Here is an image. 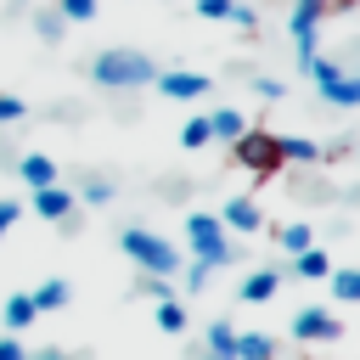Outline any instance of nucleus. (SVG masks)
<instances>
[{"mask_svg": "<svg viewBox=\"0 0 360 360\" xmlns=\"http://www.w3.org/2000/svg\"><path fill=\"white\" fill-rule=\"evenodd\" d=\"M208 281H214V270H208V264H197V259H191V264H186V292H202V287H208Z\"/></svg>", "mask_w": 360, "mask_h": 360, "instance_id": "c85d7f7f", "label": "nucleus"}, {"mask_svg": "<svg viewBox=\"0 0 360 360\" xmlns=\"http://www.w3.org/2000/svg\"><path fill=\"white\" fill-rule=\"evenodd\" d=\"M73 208H79V191H68L62 180L34 191V214H39V219H51V225H68V219H73Z\"/></svg>", "mask_w": 360, "mask_h": 360, "instance_id": "1a4fd4ad", "label": "nucleus"}, {"mask_svg": "<svg viewBox=\"0 0 360 360\" xmlns=\"http://www.w3.org/2000/svg\"><path fill=\"white\" fill-rule=\"evenodd\" d=\"M202 360H236V326L219 315V321H208V332H202Z\"/></svg>", "mask_w": 360, "mask_h": 360, "instance_id": "ddd939ff", "label": "nucleus"}, {"mask_svg": "<svg viewBox=\"0 0 360 360\" xmlns=\"http://www.w3.org/2000/svg\"><path fill=\"white\" fill-rule=\"evenodd\" d=\"M219 225H225V231H236V236H253V231H264V208H259V197H225V214H219Z\"/></svg>", "mask_w": 360, "mask_h": 360, "instance_id": "9d476101", "label": "nucleus"}, {"mask_svg": "<svg viewBox=\"0 0 360 360\" xmlns=\"http://www.w3.org/2000/svg\"><path fill=\"white\" fill-rule=\"evenodd\" d=\"M304 73L315 79V96H321V101H332V107H360V73H343V68L326 62V56H315Z\"/></svg>", "mask_w": 360, "mask_h": 360, "instance_id": "39448f33", "label": "nucleus"}, {"mask_svg": "<svg viewBox=\"0 0 360 360\" xmlns=\"http://www.w3.org/2000/svg\"><path fill=\"white\" fill-rule=\"evenodd\" d=\"M34 28H39V39H45V45H62V34H68V17L51 6V11H34Z\"/></svg>", "mask_w": 360, "mask_h": 360, "instance_id": "5701e85b", "label": "nucleus"}, {"mask_svg": "<svg viewBox=\"0 0 360 360\" xmlns=\"http://www.w3.org/2000/svg\"><path fill=\"white\" fill-rule=\"evenodd\" d=\"M281 292V270H248L242 281H236V298L242 304H270Z\"/></svg>", "mask_w": 360, "mask_h": 360, "instance_id": "9b49d317", "label": "nucleus"}, {"mask_svg": "<svg viewBox=\"0 0 360 360\" xmlns=\"http://www.w3.org/2000/svg\"><path fill=\"white\" fill-rule=\"evenodd\" d=\"M28 360H68L62 349H39V354H28Z\"/></svg>", "mask_w": 360, "mask_h": 360, "instance_id": "c9c22d12", "label": "nucleus"}, {"mask_svg": "<svg viewBox=\"0 0 360 360\" xmlns=\"http://www.w3.org/2000/svg\"><path fill=\"white\" fill-rule=\"evenodd\" d=\"M96 6H101V0H56V11H62L68 22H90V17H96Z\"/></svg>", "mask_w": 360, "mask_h": 360, "instance_id": "a878e982", "label": "nucleus"}, {"mask_svg": "<svg viewBox=\"0 0 360 360\" xmlns=\"http://www.w3.org/2000/svg\"><path fill=\"white\" fill-rule=\"evenodd\" d=\"M0 360H28L22 343H17V332H0Z\"/></svg>", "mask_w": 360, "mask_h": 360, "instance_id": "2f4dec72", "label": "nucleus"}, {"mask_svg": "<svg viewBox=\"0 0 360 360\" xmlns=\"http://www.w3.org/2000/svg\"><path fill=\"white\" fill-rule=\"evenodd\" d=\"M326 281H332V298H338V304H360V270H338V264H332Z\"/></svg>", "mask_w": 360, "mask_h": 360, "instance_id": "4be33fe9", "label": "nucleus"}, {"mask_svg": "<svg viewBox=\"0 0 360 360\" xmlns=\"http://www.w3.org/2000/svg\"><path fill=\"white\" fill-rule=\"evenodd\" d=\"M186 248H191V259L197 264H208V270H225V264H236V248H231V236H225V225H219V214H186Z\"/></svg>", "mask_w": 360, "mask_h": 360, "instance_id": "20e7f679", "label": "nucleus"}, {"mask_svg": "<svg viewBox=\"0 0 360 360\" xmlns=\"http://www.w3.org/2000/svg\"><path fill=\"white\" fill-rule=\"evenodd\" d=\"M22 112H28V107H22V96H6V90H0V124H17Z\"/></svg>", "mask_w": 360, "mask_h": 360, "instance_id": "c756f323", "label": "nucleus"}, {"mask_svg": "<svg viewBox=\"0 0 360 360\" xmlns=\"http://www.w3.org/2000/svg\"><path fill=\"white\" fill-rule=\"evenodd\" d=\"M0 321H6V332H28V326L39 321V309H34V298H28V292H11V298H6V309H0Z\"/></svg>", "mask_w": 360, "mask_h": 360, "instance_id": "f3484780", "label": "nucleus"}, {"mask_svg": "<svg viewBox=\"0 0 360 360\" xmlns=\"http://www.w3.org/2000/svg\"><path fill=\"white\" fill-rule=\"evenodd\" d=\"M321 17H326L321 0H292V11H287V34H292V56H298V68H309V62L321 56V51H315Z\"/></svg>", "mask_w": 360, "mask_h": 360, "instance_id": "423d86ee", "label": "nucleus"}, {"mask_svg": "<svg viewBox=\"0 0 360 360\" xmlns=\"http://www.w3.org/2000/svg\"><path fill=\"white\" fill-rule=\"evenodd\" d=\"M152 321H158V332H169V338H180V332L191 326V315H186L180 298H158V315H152Z\"/></svg>", "mask_w": 360, "mask_h": 360, "instance_id": "a211bd4d", "label": "nucleus"}, {"mask_svg": "<svg viewBox=\"0 0 360 360\" xmlns=\"http://www.w3.org/2000/svg\"><path fill=\"white\" fill-rule=\"evenodd\" d=\"M321 6H326V11H354L360 0H321Z\"/></svg>", "mask_w": 360, "mask_h": 360, "instance_id": "f704fd0d", "label": "nucleus"}, {"mask_svg": "<svg viewBox=\"0 0 360 360\" xmlns=\"http://www.w3.org/2000/svg\"><path fill=\"white\" fill-rule=\"evenodd\" d=\"M292 338H298V343H338V338H343V321H338L332 309L309 304V309L292 315Z\"/></svg>", "mask_w": 360, "mask_h": 360, "instance_id": "6e6552de", "label": "nucleus"}, {"mask_svg": "<svg viewBox=\"0 0 360 360\" xmlns=\"http://www.w3.org/2000/svg\"><path fill=\"white\" fill-rule=\"evenodd\" d=\"M242 129H248V112H242V107H214V112H208V135H214V141L231 146Z\"/></svg>", "mask_w": 360, "mask_h": 360, "instance_id": "2eb2a0df", "label": "nucleus"}, {"mask_svg": "<svg viewBox=\"0 0 360 360\" xmlns=\"http://www.w3.org/2000/svg\"><path fill=\"white\" fill-rule=\"evenodd\" d=\"M118 248L129 253V264L135 270H146V276H180V248L169 242V236H158L152 225H124L118 231Z\"/></svg>", "mask_w": 360, "mask_h": 360, "instance_id": "f03ea898", "label": "nucleus"}, {"mask_svg": "<svg viewBox=\"0 0 360 360\" xmlns=\"http://www.w3.org/2000/svg\"><path fill=\"white\" fill-rule=\"evenodd\" d=\"M17 219H22V202H11V197H0V236H6V231H11Z\"/></svg>", "mask_w": 360, "mask_h": 360, "instance_id": "7c9ffc66", "label": "nucleus"}, {"mask_svg": "<svg viewBox=\"0 0 360 360\" xmlns=\"http://www.w3.org/2000/svg\"><path fill=\"white\" fill-rule=\"evenodd\" d=\"M112 197H118L112 180H84V191H79V202H90V208H107Z\"/></svg>", "mask_w": 360, "mask_h": 360, "instance_id": "393cba45", "label": "nucleus"}, {"mask_svg": "<svg viewBox=\"0 0 360 360\" xmlns=\"http://www.w3.org/2000/svg\"><path fill=\"white\" fill-rule=\"evenodd\" d=\"M17 174L39 191V186H56L62 180V169H56V158H45V152H28V158H17Z\"/></svg>", "mask_w": 360, "mask_h": 360, "instance_id": "4468645a", "label": "nucleus"}, {"mask_svg": "<svg viewBox=\"0 0 360 360\" xmlns=\"http://www.w3.org/2000/svg\"><path fill=\"white\" fill-rule=\"evenodd\" d=\"M276 242H281V253L292 259V253H304V248H315V225H304V219H292V225H281V231H276Z\"/></svg>", "mask_w": 360, "mask_h": 360, "instance_id": "6ab92c4d", "label": "nucleus"}, {"mask_svg": "<svg viewBox=\"0 0 360 360\" xmlns=\"http://www.w3.org/2000/svg\"><path fill=\"white\" fill-rule=\"evenodd\" d=\"M135 292H146V298H174V281H169V276H141Z\"/></svg>", "mask_w": 360, "mask_h": 360, "instance_id": "cd10ccee", "label": "nucleus"}, {"mask_svg": "<svg viewBox=\"0 0 360 360\" xmlns=\"http://www.w3.org/2000/svg\"><path fill=\"white\" fill-rule=\"evenodd\" d=\"M236 360H281V343L270 332H236Z\"/></svg>", "mask_w": 360, "mask_h": 360, "instance_id": "dca6fc26", "label": "nucleus"}, {"mask_svg": "<svg viewBox=\"0 0 360 360\" xmlns=\"http://www.w3.org/2000/svg\"><path fill=\"white\" fill-rule=\"evenodd\" d=\"M28 298H34V309H39V315H51V309H62V304H68V281H62V276H51V281H39Z\"/></svg>", "mask_w": 360, "mask_h": 360, "instance_id": "aec40b11", "label": "nucleus"}, {"mask_svg": "<svg viewBox=\"0 0 360 360\" xmlns=\"http://www.w3.org/2000/svg\"><path fill=\"white\" fill-rule=\"evenodd\" d=\"M231 158H236V169H248V174H259V180H276L287 163H281V135L276 129H259V124H248L236 141H231Z\"/></svg>", "mask_w": 360, "mask_h": 360, "instance_id": "7ed1b4c3", "label": "nucleus"}, {"mask_svg": "<svg viewBox=\"0 0 360 360\" xmlns=\"http://www.w3.org/2000/svg\"><path fill=\"white\" fill-rule=\"evenodd\" d=\"M287 276H298V281H326V276H332V253H326V248H304V253L287 259Z\"/></svg>", "mask_w": 360, "mask_h": 360, "instance_id": "f8f14e48", "label": "nucleus"}, {"mask_svg": "<svg viewBox=\"0 0 360 360\" xmlns=\"http://www.w3.org/2000/svg\"><path fill=\"white\" fill-rule=\"evenodd\" d=\"M281 163H321V146L304 135H281Z\"/></svg>", "mask_w": 360, "mask_h": 360, "instance_id": "412c9836", "label": "nucleus"}, {"mask_svg": "<svg viewBox=\"0 0 360 360\" xmlns=\"http://www.w3.org/2000/svg\"><path fill=\"white\" fill-rule=\"evenodd\" d=\"M158 96H169V101H197V96H208L214 90V79L208 73H191V68H158Z\"/></svg>", "mask_w": 360, "mask_h": 360, "instance_id": "0eeeda50", "label": "nucleus"}, {"mask_svg": "<svg viewBox=\"0 0 360 360\" xmlns=\"http://www.w3.org/2000/svg\"><path fill=\"white\" fill-rule=\"evenodd\" d=\"M253 90H259L264 101H281V90H287V84H281V79H253Z\"/></svg>", "mask_w": 360, "mask_h": 360, "instance_id": "473e14b6", "label": "nucleus"}, {"mask_svg": "<svg viewBox=\"0 0 360 360\" xmlns=\"http://www.w3.org/2000/svg\"><path fill=\"white\" fill-rule=\"evenodd\" d=\"M231 11H236V0H197V17H208V22H231Z\"/></svg>", "mask_w": 360, "mask_h": 360, "instance_id": "bb28decb", "label": "nucleus"}, {"mask_svg": "<svg viewBox=\"0 0 360 360\" xmlns=\"http://www.w3.org/2000/svg\"><path fill=\"white\" fill-rule=\"evenodd\" d=\"M90 79L101 90H141V84L158 79V62L146 51H135V45H107V51L90 56Z\"/></svg>", "mask_w": 360, "mask_h": 360, "instance_id": "f257e3e1", "label": "nucleus"}, {"mask_svg": "<svg viewBox=\"0 0 360 360\" xmlns=\"http://www.w3.org/2000/svg\"><path fill=\"white\" fill-rule=\"evenodd\" d=\"M208 141H214V135H208V112H202V118H186V124H180V146H186V152H202Z\"/></svg>", "mask_w": 360, "mask_h": 360, "instance_id": "b1692460", "label": "nucleus"}, {"mask_svg": "<svg viewBox=\"0 0 360 360\" xmlns=\"http://www.w3.org/2000/svg\"><path fill=\"white\" fill-rule=\"evenodd\" d=\"M231 22H236V28H253V22H259V11H253V6H242V0H236V11H231Z\"/></svg>", "mask_w": 360, "mask_h": 360, "instance_id": "72a5a7b5", "label": "nucleus"}]
</instances>
